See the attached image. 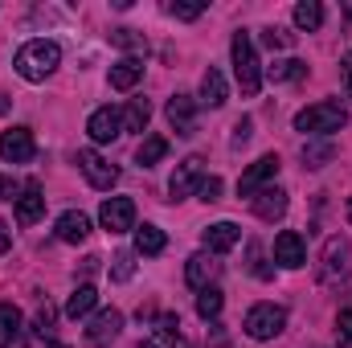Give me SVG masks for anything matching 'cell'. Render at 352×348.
I'll return each mask as SVG.
<instances>
[{"label": "cell", "instance_id": "obj_15", "mask_svg": "<svg viewBox=\"0 0 352 348\" xmlns=\"http://www.w3.org/2000/svg\"><path fill=\"white\" fill-rule=\"evenodd\" d=\"M352 270V246H349V238H328L324 242V274L328 279H344Z\"/></svg>", "mask_w": 352, "mask_h": 348}, {"label": "cell", "instance_id": "obj_23", "mask_svg": "<svg viewBox=\"0 0 352 348\" xmlns=\"http://www.w3.org/2000/svg\"><path fill=\"white\" fill-rule=\"evenodd\" d=\"M98 307V291L90 287V283H82V287H74V295L66 299V316L70 320H82V316H90Z\"/></svg>", "mask_w": 352, "mask_h": 348}, {"label": "cell", "instance_id": "obj_26", "mask_svg": "<svg viewBox=\"0 0 352 348\" xmlns=\"http://www.w3.org/2000/svg\"><path fill=\"white\" fill-rule=\"evenodd\" d=\"M164 156H168V140H164V135H148V140L140 144V152H135V164H140V168H156Z\"/></svg>", "mask_w": 352, "mask_h": 348}, {"label": "cell", "instance_id": "obj_38", "mask_svg": "<svg viewBox=\"0 0 352 348\" xmlns=\"http://www.w3.org/2000/svg\"><path fill=\"white\" fill-rule=\"evenodd\" d=\"M250 135H254V119H238V123H234L230 144H234V148H246V144H250Z\"/></svg>", "mask_w": 352, "mask_h": 348}, {"label": "cell", "instance_id": "obj_1", "mask_svg": "<svg viewBox=\"0 0 352 348\" xmlns=\"http://www.w3.org/2000/svg\"><path fill=\"white\" fill-rule=\"evenodd\" d=\"M12 66H16V74H21L25 83H45V78L62 66V45L50 41V37H33V41H25V45L16 50Z\"/></svg>", "mask_w": 352, "mask_h": 348}, {"label": "cell", "instance_id": "obj_3", "mask_svg": "<svg viewBox=\"0 0 352 348\" xmlns=\"http://www.w3.org/2000/svg\"><path fill=\"white\" fill-rule=\"evenodd\" d=\"M344 123H349V111H344L340 102H332V98L311 102V107H303V111L295 115V131H303V135H332V131H340Z\"/></svg>", "mask_w": 352, "mask_h": 348}, {"label": "cell", "instance_id": "obj_32", "mask_svg": "<svg viewBox=\"0 0 352 348\" xmlns=\"http://www.w3.org/2000/svg\"><path fill=\"white\" fill-rule=\"evenodd\" d=\"M156 336L164 345H180L184 332H180V316H156Z\"/></svg>", "mask_w": 352, "mask_h": 348}, {"label": "cell", "instance_id": "obj_22", "mask_svg": "<svg viewBox=\"0 0 352 348\" xmlns=\"http://www.w3.org/2000/svg\"><path fill=\"white\" fill-rule=\"evenodd\" d=\"M226 98H230V90H226L221 70H217V66H209V70H205V78H201V102H205L209 111H217V107H226Z\"/></svg>", "mask_w": 352, "mask_h": 348}, {"label": "cell", "instance_id": "obj_19", "mask_svg": "<svg viewBox=\"0 0 352 348\" xmlns=\"http://www.w3.org/2000/svg\"><path fill=\"white\" fill-rule=\"evenodd\" d=\"M54 234L62 238V242H87L90 238V217L87 213H78V209H66L62 217H58V226H54Z\"/></svg>", "mask_w": 352, "mask_h": 348}, {"label": "cell", "instance_id": "obj_13", "mask_svg": "<svg viewBox=\"0 0 352 348\" xmlns=\"http://www.w3.org/2000/svg\"><path fill=\"white\" fill-rule=\"evenodd\" d=\"M217 270H221V262H217V254H209V250H197L192 259L184 262V279H188V287H197V291L213 287Z\"/></svg>", "mask_w": 352, "mask_h": 348}, {"label": "cell", "instance_id": "obj_47", "mask_svg": "<svg viewBox=\"0 0 352 348\" xmlns=\"http://www.w3.org/2000/svg\"><path fill=\"white\" fill-rule=\"evenodd\" d=\"M54 348H66V345H54Z\"/></svg>", "mask_w": 352, "mask_h": 348}, {"label": "cell", "instance_id": "obj_34", "mask_svg": "<svg viewBox=\"0 0 352 348\" xmlns=\"http://www.w3.org/2000/svg\"><path fill=\"white\" fill-rule=\"evenodd\" d=\"M328 160H332V144H307L303 148V164L307 168H324Z\"/></svg>", "mask_w": 352, "mask_h": 348}, {"label": "cell", "instance_id": "obj_33", "mask_svg": "<svg viewBox=\"0 0 352 348\" xmlns=\"http://www.w3.org/2000/svg\"><path fill=\"white\" fill-rule=\"evenodd\" d=\"M111 41H115L119 50H131V54H144V50H148L144 33H135V29H115V33H111Z\"/></svg>", "mask_w": 352, "mask_h": 348}, {"label": "cell", "instance_id": "obj_21", "mask_svg": "<svg viewBox=\"0 0 352 348\" xmlns=\"http://www.w3.org/2000/svg\"><path fill=\"white\" fill-rule=\"evenodd\" d=\"M144 78V58H119L111 66V90H135Z\"/></svg>", "mask_w": 352, "mask_h": 348}, {"label": "cell", "instance_id": "obj_44", "mask_svg": "<svg viewBox=\"0 0 352 348\" xmlns=\"http://www.w3.org/2000/svg\"><path fill=\"white\" fill-rule=\"evenodd\" d=\"M0 115H8V94H0Z\"/></svg>", "mask_w": 352, "mask_h": 348}, {"label": "cell", "instance_id": "obj_35", "mask_svg": "<svg viewBox=\"0 0 352 348\" xmlns=\"http://www.w3.org/2000/svg\"><path fill=\"white\" fill-rule=\"evenodd\" d=\"M131 274H135V254H131V250L115 254V266H111V279H115V283H127Z\"/></svg>", "mask_w": 352, "mask_h": 348}, {"label": "cell", "instance_id": "obj_24", "mask_svg": "<svg viewBox=\"0 0 352 348\" xmlns=\"http://www.w3.org/2000/svg\"><path fill=\"white\" fill-rule=\"evenodd\" d=\"M266 78H270V83H299V78H307V62H299V58H278L274 66H266Z\"/></svg>", "mask_w": 352, "mask_h": 348}, {"label": "cell", "instance_id": "obj_17", "mask_svg": "<svg viewBox=\"0 0 352 348\" xmlns=\"http://www.w3.org/2000/svg\"><path fill=\"white\" fill-rule=\"evenodd\" d=\"M287 205H291V201H287V193H283V188H274V184H266V188H258V193L250 197V209H254L263 221H278V217L287 213Z\"/></svg>", "mask_w": 352, "mask_h": 348}, {"label": "cell", "instance_id": "obj_7", "mask_svg": "<svg viewBox=\"0 0 352 348\" xmlns=\"http://www.w3.org/2000/svg\"><path fill=\"white\" fill-rule=\"evenodd\" d=\"M33 156H37V140H33L29 127H8V131H0V160H4V164H25V160H33Z\"/></svg>", "mask_w": 352, "mask_h": 348}, {"label": "cell", "instance_id": "obj_29", "mask_svg": "<svg viewBox=\"0 0 352 348\" xmlns=\"http://www.w3.org/2000/svg\"><path fill=\"white\" fill-rule=\"evenodd\" d=\"M221 303H226V295H221L217 287H205V291L197 295V316H201V320H217V316H221Z\"/></svg>", "mask_w": 352, "mask_h": 348}, {"label": "cell", "instance_id": "obj_6", "mask_svg": "<svg viewBox=\"0 0 352 348\" xmlns=\"http://www.w3.org/2000/svg\"><path fill=\"white\" fill-rule=\"evenodd\" d=\"M98 221L107 234H127L135 230V201L131 197H107L102 209H98Z\"/></svg>", "mask_w": 352, "mask_h": 348}, {"label": "cell", "instance_id": "obj_9", "mask_svg": "<svg viewBox=\"0 0 352 348\" xmlns=\"http://www.w3.org/2000/svg\"><path fill=\"white\" fill-rule=\"evenodd\" d=\"M119 332H123V312L119 307H102V312H94V320L87 324V345L107 348Z\"/></svg>", "mask_w": 352, "mask_h": 348}, {"label": "cell", "instance_id": "obj_40", "mask_svg": "<svg viewBox=\"0 0 352 348\" xmlns=\"http://www.w3.org/2000/svg\"><path fill=\"white\" fill-rule=\"evenodd\" d=\"M336 336H340V345H352V312L336 316Z\"/></svg>", "mask_w": 352, "mask_h": 348}, {"label": "cell", "instance_id": "obj_18", "mask_svg": "<svg viewBox=\"0 0 352 348\" xmlns=\"http://www.w3.org/2000/svg\"><path fill=\"white\" fill-rule=\"evenodd\" d=\"M41 213H45V193H41L37 180H29V184L21 188V197H16V221H21V226H33Z\"/></svg>", "mask_w": 352, "mask_h": 348}, {"label": "cell", "instance_id": "obj_41", "mask_svg": "<svg viewBox=\"0 0 352 348\" xmlns=\"http://www.w3.org/2000/svg\"><path fill=\"white\" fill-rule=\"evenodd\" d=\"M344 87H349V98H352V50L344 54Z\"/></svg>", "mask_w": 352, "mask_h": 348}, {"label": "cell", "instance_id": "obj_14", "mask_svg": "<svg viewBox=\"0 0 352 348\" xmlns=\"http://www.w3.org/2000/svg\"><path fill=\"white\" fill-rule=\"evenodd\" d=\"M274 262L287 266V270H299V266L307 262V242H303L295 230H283V234L274 238Z\"/></svg>", "mask_w": 352, "mask_h": 348}, {"label": "cell", "instance_id": "obj_2", "mask_svg": "<svg viewBox=\"0 0 352 348\" xmlns=\"http://www.w3.org/2000/svg\"><path fill=\"white\" fill-rule=\"evenodd\" d=\"M230 58H234V74H238L242 94H246V98H254L258 87H263V66H258L254 41H250V33H246V29H238V33H234V41H230Z\"/></svg>", "mask_w": 352, "mask_h": 348}, {"label": "cell", "instance_id": "obj_42", "mask_svg": "<svg viewBox=\"0 0 352 348\" xmlns=\"http://www.w3.org/2000/svg\"><path fill=\"white\" fill-rule=\"evenodd\" d=\"M8 246H12V234H8V226H4V221H0V254H4V250H8Z\"/></svg>", "mask_w": 352, "mask_h": 348}, {"label": "cell", "instance_id": "obj_28", "mask_svg": "<svg viewBox=\"0 0 352 348\" xmlns=\"http://www.w3.org/2000/svg\"><path fill=\"white\" fill-rule=\"evenodd\" d=\"M152 119V102L148 98H131L127 111H123V131H144Z\"/></svg>", "mask_w": 352, "mask_h": 348}, {"label": "cell", "instance_id": "obj_25", "mask_svg": "<svg viewBox=\"0 0 352 348\" xmlns=\"http://www.w3.org/2000/svg\"><path fill=\"white\" fill-rule=\"evenodd\" d=\"M168 246V238H164V230L160 226H135V254H160Z\"/></svg>", "mask_w": 352, "mask_h": 348}, {"label": "cell", "instance_id": "obj_27", "mask_svg": "<svg viewBox=\"0 0 352 348\" xmlns=\"http://www.w3.org/2000/svg\"><path fill=\"white\" fill-rule=\"evenodd\" d=\"M295 25L307 29V33H316V29L324 25V4H320V0H299V4H295Z\"/></svg>", "mask_w": 352, "mask_h": 348}, {"label": "cell", "instance_id": "obj_39", "mask_svg": "<svg viewBox=\"0 0 352 348\" xmlns=\"http://www.w3.org/2000/svg\"><path fill=\"white\" fill-rule=\"evenodd\" d=\"M263 45L266 50H287V45H291V33H283V29H263Z\"/></svg>", "mask_w": 352, "mask_h": 348}, {"label": "cell", "instance_id": "obj_5", "mask_svg": "<svg viewBox=\"0 0 352 348\" xmlns=\"http://www.w3.org/2000/svg\"><path fill=\"white\" fill-rule=\"evenodd\" d=\"M78 168H82V176L90 180V188H98V193H111V188L119 184V168H115L111 160H102L94 148H82V152H78Z\"/></svg>", "mask_w": 352, "mask_h": 348}, {"label": "cell", "instance_id": "obj_8", "mask_svg": "<svg viewBox=\"0 0 352 348\" xmlns=\"http://www.w3.org/2000/svg\"><path fill=\"white\" fill-rule=\"evenodd\" d=\"M201 180H205V160H201V156H184V160L176 164L173 180H168V193H173V201L192 197V193L201 188Z\"/></svg>", "mask_w": 352, "mask_h": 348}, {"label": "cell", "instance_id": "obj_31", "mask_svg": "<svg viewBox=\"0 0 352 348\" xmlns=\"http://www.w3.org/2000/svg\"><path fill=\"white\" fill-rule=\"evenodd\" d=\"M246 270H250V274H254V279H274V270H270V266H266V259H263V246H258V242H250V246H246Z\"/></svg>", "mask_w": 352, "mask_h": 348}, {"label": "cell", "instance_id": "obj_36", "mask_svg": "<svg viewBox=\"0 0 352 348\" xmlns=\"http://www.w3.org/2000/svg\"><path fill=\"white\" fill-rule=\"evenodd\" d=\"M197 197H201L205 205H217V201H221V176H205L201 188H197Z\"/></svg>", "mask_w": 352, "mask_h": 348}, {"label": "cell", "instance_id": "obj_30", "mask_svg": "<svg viewBox=\"0 0 352 348\" xmlns=\"http://www.w3.org/2000/svg\"><path fill=\"white\" fill-rule=\"evenodd\" d=\"M164 12L176 17V21H197V17L205 12V4H201V0H168V4H164Z\"/></svg>", "mask_w": 352, "mask_h": 348}, {"label": "cell", "instance_id": "obj_43", "mask_svg": "<svg viewBox=\"0 0 352 348\" xmlns=\"http://www.w3.org/2000/svg\"><path fill=\"white\" fill-rule=\"evenodd\" d=\"M12 193H16V184L8 176H0V197H12Z\"/></svg>", "mask_w": 352, "mask_h": 348}, {"label": "cell", "instance_id": "obj_45", "mask_svg": "<svg viewBox=\"0 0 352 348\" xmlns=\"http://www.w3.org/2000/svg\"><path fill=\"white\" fill-rule=\"evenodd\" d=\"M349 221H352V201H349Z\"/></svg>", "mask_w": 352, "mask_h": 348}, {"label": "cell", "instance_id": "obj_20", "mask_svg": "<svg viewBox=\"0 0 352 348\" xmlns=\"http://www.w3.org/2000/svg\"><path fill=\"white\" fill-rule=\"evenodd\" d=\"M238 242H242V230H238L234 221H217V226L205 230V250H209V254H226V250H234Z\"/></svg>", "mask_w": 352, "mask_h": 348}, {"label": "cell", "instance_id": "obj_46", "mask_svg": "<svg viewBox=\"0 0 352 348\" xmlns=\"http://www.w3.org/2000/svg\"><path fill=\"white\" fill-rule=\"evenodd\" d=\"M140 348H156V345H140Z\"/></svg>", "mask_w": 352, "mask_h": 348}, {"label": "cell", "instance_id": "obj_4", "mask_svg": "<svg viewBox=\"0 0 352 348\" xmlns=\"http://www.w3.org/2000/svg\"><path fill=\"white\" fill-rule=\"evenodd\" d=\"M287 328V312L278 303H254L246 312V336L250 340H274Z\"/></svg>", "mask_w": 352, "mask_h": 348}, {"label": "cell", "instance_id": "obj_11", "mask_svg": "<svg viewBox=\"0 0 352 348\" xmlns=\"http://www.w3.org/2000/svg\"><path fill=\"white\" fill-rule=\"evenodd\" d=\"M87 131H90L94 144H111V140H119V135H123V111H115V107H98V111L87 119Z\"/></svg>", "mask_w": 352, "mask_h": 348}, {"label": "cell", "instance_id": "obj_16", "mask_svg": "<svg viewBox=\"0 0 352 348\" xmlns=\"http://www.w3.org/2000/svg\"><path fill=\"white\" fill-rule=\"evenodd\" d=\"M164 115H168V127H173L176 135H192V127H197L192 94H173V98H168V107H164Z\"/></svg>", "mask_w": 352, "mask_h": 348}, {"label": "cell", "instance_id": "obj_10", "mask_svg": "<svg viewBox=\"0 0 352 348\" xmlns=\"http://www.w3.org/2000/svg\"><path fill=\"white\" fill-rule=\"evenodd\" d=\"M278 168H283L278 156H263V160H254V164L242 173V180H238V197H254L258 188H266V184L278 176Z\"/></svg>", "mask_w": 352, "mask_h": 348}, {"label": "cell", "instance_id": "obj_37", "mask_svg": "<svg viewBox=\"0 0 352 348\" xmlns=\"http://www.w3.org/2000/svg\"><path fill=\"white\" fill-rule=\"evenodd\" d=\"M54 320H58V312H54V303L45 299V303L37 307V320H33V324H37V332H41V336H50V332H54Z\"/></svg>", "mask_w": 352, "mask_h": 348}, {"label": "cell", "instance_id": "obj_12", "mask_svg": "<svg viewBox=\"0 0 352 348\" xmlns=\"http://www.w3.org/2000/svg\"><path fill=\"white\" fill-rule=\"evenodd\" d=\"M25 345H29V328H25L21 307L0 303V348H25Z\"/></svg>", "mask_w": 352, "mask_h": 348}]
</instances>
